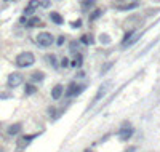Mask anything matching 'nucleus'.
<instances>
[{
	"label": "nucleus",
	"instance_id": "nucleus-31",
	"mask_svg": "<svg viewBox=\"0 0 160 152\" xmlns=\"http://www.w3.org/2000/svg\"><path fill=\"white\" fill-rule=\"evenodd\" d=\"M62 43H64V37L61 35V37L58 39V45H62Z\"/></svg>",
	"mask_w": 160,
	"mask_h": 152
},
{
	"label": "nucleus",
	"instance_id": "nucleus-3",
	"mask_svg": "<svg viewBox=\"0 0 160 152\" xmlns=\"http://www.w3.org/2000/svg\"><path fill=\"white\" fill-rule=\"evenodd\" d=\"M35 40H37L39 46L48 48V46H51V43H53V35H51V34H48V32H40Z\"/></svg>",
	"mask_w": 160,
	"mask_h": 152
},
{
	"label": "nucleus",
	"instance_id": "nucleus-17",
	"mask_svg": "<svg viewBox=\"0 0 160 152\" xmlns=\"http://www.w3.org/2000/svg\"><path fill=\"white\" fill-rule=\"evenodd\" d=\"M99 42H101V43H104V45H107V43H110V37L107 35V34H101Z\"/></svg>",
	"mask_w": 160,
	"mask_h": 152
},
{
	"label": "nucleus",
	"instance_id": "nucleus-11",
	"mask_svg": "<svg viewBox=\"0 0 160 152\" xmlns=\"http://www.w3.org/2000/svg\"><path fill=\"white\" fill-rule=\"evenodd\" d=\"M50 19H51L54 24H62V23H64L62 16L59 15V13H56V11H51V13H50Z\"/></svg>",
	"mask_w": 160,
	"mask_h": 152
},
{
	"label": "nucleus",
	"instance_id": "nucleus-1",
	"mask_svg": "<svg viewBox=\"0 0 160 152\" xmlns=\"http://www.w3.org/2000/svg\"><path fill=\"white\" fill-rule=\"evenodd\" d=\"M35 63V56L31 51H23L16 56V66L18 67H29Z\"/></svg>",
	"mask_w": 160,
	"mask_h": 152
},
{
	"label": "nucleus",
	"instance_id": "nucleus-34",
	"mask_svg": "<svg viewBox=\"0 0 160 152\" xmlns=\"http://www.w3.org/2000/svg\"><path fill=\"white\" fill-rule=\"evenodd\" d=\"M133 2H135V3H136V2H138V0H133Z\"/></svg>",
	"mask_w": 160,
	"mask_h": 152
},
{
	"label": "nucleus",
	"instance_id": "nucleus-24",
	"mask_svg": "<svg viewBox=\"0 0 160 152\" xmlns=\"http://www.w3.org/2000/svg\"><path fill=\"white\" fill-rule=\"evenodd\" d=\"M71 26L74 27V29H79V27H82V21H80V19H77V21H74Z\"/></svg>",
	"mask_w": 160,
	"mask_h": 152
},
{
	"label": "nucleus",
	"instance_id": "nucleus-28",
	"mask_svg": "<svg viewBox=\"0 0 160 152\" xmlns=\"http://www.w3.org/2000/svg\"><path fill=\"white\" fill-rule=\"evenodd\" d=\"M40 5H42V6H45V8H48V6H50V0H42Z\"/></svg>",
	"mask_w": 160,
	"mask_h": 152
},
{
	"label": "nucleus",
	"instance_id": "nucleus-32",
	"mask_svg": "<svg viewBox=\"0 0 160 152\" xmlns=\"http://www.w3.org/2000/svg\"><path fill=\"white\" fill-rule=\"evenodd\" d=\"M0 152H5V150H3V147H2V146H0Z\"/></svg>",
	"mask_w": 160,
	"mask_h": 152
},
{
	"label": "nucleus",
	"instance_id": "nucleus-10",
	"mask_svg": "<svg viewBox=\"0 0 160 152\" xmlns=\"http://www.w3.org/2000/svg\"><path fill=\"white\" fill-rule=\"evenodd\" d=\"M77 87H79V85L72 82V83L67 87V90H66V98H72V96L77 95Z\"/></svg>",
	"mask_w": 160,
	"mask_h": 152
},
{
	"label": "nucleus",
	"instance_id": "nucleus-27",
	"mask_svg": "<svg viewBox=\"0 0 160 152\" xmlns=\"http://www.w3.org/2000/svg\"><path fill=\"white\" fill-rule=\"evenodd\" d=\"M79 43L77 42H75V40H72V42H71V48H69V50H71V51H74L75 53V46H77Z\"/></svg>",
	"mask_w": 160,
	"mask_h": 152
},
{
	"label": "nucleus",
	"instance_id": "nucleus-12",
	"mask_svg": "<svg viewBox=\"0 0 160 152\" xmlns=\"http://www.w3.org/2000/svg\"><path fill=\"white\" fill-rule=\"evenodd\" d=\"M82 64H83V56L80 53H75V58H74V61L71 63V66H74V67H82Z\"/></svg>",
	"mask_w": 160,
	"mask_h": 152
},
{
	"label": "nucleus",
	"instance_id": "nucleus-8",
	"mask_svg": "<svg viewBox=\"0 0 160 152\" xmlns=\"http://www.w3.org/2000/svg\"><path fill=\"white\" fill-rule=\"evenodd\" d=\"M62 93H64V87L56 85V87H53V90H51V98L53 99H61Z\"/></svg>",
	"mask_w": 160,
	"mask_h": 152
},
{
	"label": "nucleus",
	"instance_id": "nucleus-25",
	"mask_svg": "<svg viewBox=\"0 0 160 152\" xmlns=\"http://www.w3.org/2000/svg\"><path fill=\"white\" fill-rule=\"evenodd\" d=\"M61 66H62V67H67V66H71V63H69L67 58H62V59H61Z\"/></svg>",
	"mask_w": 160,
	"mask_h": 152
},
{
	"label": "nucleus",
	"instance_id": "nucleus-15",
	"mask_svg": "<svg viewBox=\"0 0 160 152\" xmlns=\"http://www.w3.org/2000/svg\"><path fill=\"white\" fill-rule=\"evenodd\" d=\"M93 5H95V0H83V2H82V10L83 11H88Z\"/></svg>",
	"mask_w": 160,
	"mask_h": 152
},
{
	"label": "nucleus",
	"instance_id": "nucleus-6",
	"mask_svg": "<svg viewBox=\"0 0 160 152\" xmlns=\"http://www.w3.org/2000/svg\"><path fill=\"white\" fill-rule=\"evenodd\" d=\"M110 85H112V80H106V82H104V83L99 87L98 93H96V95H95V98H93V102H91V106H93V104H96V102H98V101L102 98V96L107 93V90H109V87H110Z\"/></svg>",
	"mask_w": 160,
	"mask_h": 152
},
{
	"label": "nucleus",
	"instance_id": "nucleus-29",
	"mask_svg": "<svg viewBox=\"0 0 160 152\" xmlns=\"http://www.w3.org/2000/svg\"><path fill=\"white\" fill-rule=\"evenodd\" d=\"M19 23H21V24H27V19H26V16H21V18H19Z\"/></svg>",
	"mask_w": 160,
	"mask_h": 152
},
{
	"label": "nucleus",
	"instance_id": "nucleus-22",
	"mask_svg": "<svg viewBox=\"0 0 160 152\" xmlns=\"http://www.w3.org/2000/svg\"><path fill=\"white\" fill-rule=\"evenodd\" d=\"M39 5H40V2H39V0H31V2H29V5H27V6H31V8H34V10H35Z\"/></svg>",
	"mask_w": 160,
	"mask_h": 152
},
{
	"label": "nucleus",
	"instance_id": "nucleus-14",
	"mask_svg": "<svg viewBox=\"0 0 160 152\" xmlns=\"http://www.w3.org/2000/svg\"><path fill=\"white\" fill-rule=\"evenodd\" d=\"M40 24H42V23H40V19H39L37 16H34V18H31L29 21H27L26 26H27V27H37V26H40Z\"/></svg>",
	"mask_w": 160,
	"mask_h": 152
},
{
	"label": "nucleus",
	"instance_id": "nucleus-33",
	"mask_svg": "<svg viewBox=\"0 0 160 152\" xmlns=\"http://www.w3.org/2000/svg\"><path fill=\"white\" fill-rule=\"evenodd\" d=\"M85 152H93V150H90V149H87V150H85Z\"/></svg>",
	"mask_w": 160,
	"mask_h": 152
},
{
	"label": "nucleus",
	"instance_id": "nucleus-4",
	"mask_svg": "<svg viewBox=\"0 0 160 152\" xmlns=\"http://www.w3.org/2000/svg\"><path fill=\"white\" fill-rule=\"evenodd\" d=\"M135 133V128L130 125V123H125V125H122V128L119 130V138L122 141H128L131 136H133Z\"/></svg>",
	"mask_w": 160,
	"mask_h": 152
},
{
	"label": "nucleus",
	"instance_id": "nucleus-9",
	"mask_svg": "<svg viewBox=\"0 0 160 152\" xmlns=\"http://www.w3.org/2000/svg\"><path fill=\"white\" fill-rule=\"evenodd\" d=\"M43 79H45V74L42 71H35V72L31 74V82H34V83H39V82H42Z\"/></svg>",
	"mask_w": 160,
	"mask_h": 152
},
{
	"label": "nucleus",
	"instance_id": "nucleus-30",
	"mask_svg": "<svg viewBox=\"0 0 160 152\" xmlns=\"http://www.w3.org/2000/svg\"><path fill=\"white\" fill-rule=\"evenodd\" d=\"M77 77H79V79H83V77H85V72H83V71H79V72H77Z\"/></svg>",
	"mask_w": 160,
	"mask_h": 152
},
{
	"label": "nucleus",
	"instance_id": "nucleus-5",
	"mask_svg": "<svg viewBox=\"0 0 160 152\" xmlns=\"http://www.w3.org/2000/svg\"><path fill=\"white\" fill-rule=\"evenodd\" d=\"M141 35H143V32H128L127 35H125L122 45H123L125 48H127V46H131L133 43H136L138 40L141 39Z\"/></svg>",
	"mask_w": 160,
	"mask_h": 152
},
{
	"label": "nucleus",
	"instance_id": "nucleus-20",
	"mask_svg": "<svg viewBox=\"0 0 160 152\" xmlns=\"http://www.w3.org/2000/svg\"><path fill=\"white\" fill-rule=\"evenodd\" d=\"M112 64H114V63H112V61H109V63H106V64H104V66H102V69H101V72H102V74H104V72H107V71H109V69H110V67H112Z\"/></svg>",
	"mask_w": 160,
	"mask_h": 152
},
{
	"label": "nucleus",
	"instance_id": "nucleus-18",
	"mask_svg": "<svg viewBox=\"0 0 160 152\" xmlns=\"http://www.w3.org/2000/svg\"><path fill=\"white\" fill-rule=\"evenodd\" d=\"M102 11H104V10H96V11L93 13V15L90 16V19H91V21H95V19H98V18L102 15Z\"/></svg>",
	"mask_w": 160,
	"mask_h": 152
},
{
	"label": "nucleus",
	"instance_id": "nucleus-2",
	"mask_svg": "<svg viewBox=\"0 0 160 152\" xmlns=\"http://www.w3.org/2000/svg\"><path fill=\"white\" fill-rule=\"evenodd\" d=\"M24 82V77H23V74H19V72H11L8 75V79H6V85H8L10 88H16L19 87L21 83Z\"/></svg>",
	"mask_w": 160,
	"mask_h": 152
},
{
	"label": "nucleus",
	"instance_id": "nucleus-13",
	"mask_svg": "<svg viewBox=\"0 0 160 152\" xmlns=\"http://www.w3.org/2000/svg\"><path fill=\"white\" fill-rule=\"evenodd\" d=\"M45 59L48 61V64H50L51 67H58V61H56V56L51 53V54H47L45 56Z\"/></svg>",
	"mask_w": 160,
	"mask_h": 152
},
{
	"label": "nucleus",
	"instance_id": "nucleus-16",
	"mask_svg": "<svg viewBox=\"0 0 160 152\" xmlns=\"http://www.w3.org/2000/svg\"><path fill=\"white\" fill-rule=\"evenodd\" d=\"M35 91H37V87H34L32 83H27V85L24 87V93H26V95H34Z\"/></svg>",
	"mask_w": 160,
	"mask_h": 152
},
{
	"label": "nucleus",
	"instance_id": "nucleus-35",
	"mask_svg": "<svg viewBox=\"0 0 160 152\" xmlns=\"http://www.w3.org/2000/svg\"><path fill=\"white\" fill-rule=\"evenodd\" d=\"M18 152H21V150H18Z\"/></svg>",
	"mask_w": 160,
	"mask_h": 152
},
{
	"label": "nucleus",
	"instance_id": "nucleus-23",
	"mask_svg": "<svg viewBox=\"0 0 160 152\" xmlns=\"http://www.w3.org/2000/svg\"><path fill=\"white\" fill-rule=\"evenodd\" d=\"M34 8H31V6H27V8H24V15H27V16H31V15H34Z\"/></svg>",
	"mask_w": 160,
	"mask_h": 152
},
{
	"label": "nucleus",
	"instance_id": "nucleus-21",
	"mask_svg": "<svg viewBox=\"0 0 160 152\" xmlns=\"http://www.w3.org/2000/svg\"><path fill=\"white\" fill-rule=\"evenodd\" d=\"M48 115H50L51 117V119H56V109H54V107H48Z\"/></svg>",
	"mask_w": 160,
	"mask_h": 152
},
{
	"label": "nucleus",
	"instance_id": "nucleus-26",
	"mask_svg": "<svg viewBox=\"0 0 160 152\" xmlns=\"http://www.w3.org/2000/svg\"><path fill=\"white\" fill-rule=\"evenodd\" d=\"M11 98V95L8 93H0V99H10Z\"/></svg>",
	"mask_w": 160,
	"mask_h": 152
},
{
	"label": "nucleus",
	"instance_id": "nucleus-19",
	"mask_svg": "<svg viewBox=\"0 0 160 152\" xmlns=\"http://www.w3.org/2000/svg\"><path fill=\"white\" fill-rule=\"evenodd\" d=\"M82 42L88 45V43H93L95 40H93V37H91V35H90V37H88V35H83V37H82Z\"/></svg>",
	"mask_w": 160,
	"mask_h": 152
},
{
	"label": "nucleus",
	"instance_id": "nucleus-7",
	"mask_svg": "<svg viewBox=\"0 0 160 152\" xmlns=\"http://www.w3.org/2000/svg\"><path fill=\"white\" fill-rule=\"evenodd\" d=\"M21 130H23V125L21 123H13V125L8 127V130H6V133H8L10 136H16L21 133Z\"/></svg>",
	"mask_w": 160,
	"mask_h": 152
}]
</instances>
